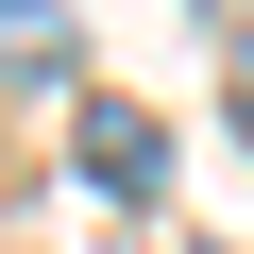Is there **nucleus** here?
Wrapping results in <instances>:
<instances>
[{
    "label": "nucleus",
    "mask_w": 254,
    "mask_h": 254,
    "mask_svg": "<svg viewBox=\"0 0 254 254\" xmlns=\"http://www.w3.org/2000/svg\"><path fill=\"white\" fill-rule=\"evenodd\" d=\"M85 187L102 203H170V119L119 102V85H85Z\"/></svg>",
    "instance_id": "nucleus-1"
},
{
    "label": "nucleus",
    "mask_w": 254,
    "mask_h": 254,
    "mask_svg": "<svg viewBox=\"0 0 254 254\" xmlns=\"http://www.w3.org/2000/svg\"><path fill=\"white\" fill-rule=\"evenodd\" d=\"M0 85H85V34H68V0H0Z\"/></svg>",
    "instance_id": "nucleus-2"
},
{
    "label": "nucleus",
    "mask_w": 254,
    "mask_h": 254,
    "mask_svg": "<svg viewBox=\"0 0 254 254\" xmlns=\"http://www.w3.org/2000/svg\"><path fill=\"white\" fill-rule=\"evenodd\" d=\"M220 119H237V136H254V34H237V68H220Z\"/></svg>",
    "instance_id": "nucleus-3"
}]
</instances>
